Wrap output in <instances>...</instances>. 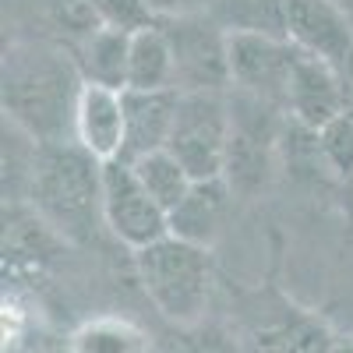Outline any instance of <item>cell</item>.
Wrapping results in <instances>:
<instances>
[{"mask_svg": "<svg viewBox=\"0 0 353 353\" xmlns=\"http://www.w3.org/2000/svg\"><path fill=\"white\" fill-rule=\"evenodd\" d=\"M81 68L46 43H18L4 53V110L36 145L74 141Z\"/></svg>", "mask_w": 353, "mask_h": 353, "instance_id": "cell-1", "label": "cell"}, {"mask_svg": "<svg viewBox=\"0 0 353 353\" xmlns=\"http://www.w3.org/2000/svg\"><path fill=\"white\" fill-rule=\"evenodd\" d=\"M32 201L50 226L68 237H85L103 219V159L78 141L36 145Z\"/></svg>", "mask_w": 353, "mask_h": 353, "instance_id": "cell-2", "label": "cell"}, {"mask_svg": "<svg viewBox=\"0 0 353 353\" xmlns=\"http://www.w3.org/2000/svg\"><path fill=\"white\" fill-rule=\"evenodd\" d=\"M134 269L156 311L173 325H194L209 307L212 265L205 248L163 237L152 248L134 251Z\"/></svg>", "mask_w": 353, "mask_h": 353, "instance_id": "cell-3", "label": "cell"}, {"mask_svg": "<svg viewBox=\"0 0 353 353\" xmlns=\"http://www.w3.org/2000/svg\"><path fill=\"white\" fill-rule=\"evenodd\" d=\"M230 134L233 117L223 92H181L166 152L191 173L194 184L219 181L226 176Z\"/></svg>", "mask_w": 353, "mask_h": 353, "instance_id": "cell-4", "label": "cell"}, {"mask_svg": "<svg viewBox=\"0 0 353 353\" xmlns=\"http://www.w3.org/2000/svg\"><path fill=\"white\" fill-rule=\"evenodd\" d=\"M103 223L131 251L152 248L156 241L170 237L166 209L145 191L134 166L124 159L103 163Z\"/></svg>", "mask_w": 353, "mask_h": 353, "instance_id": "cell-5", "label": "cell"}, {"mask_svg": "<svg viewBox=\"0 0 353 353\" xmlns=\"http://www.w3.org/2000/svg\"><path fill=\"white\" fill-rule=\"evenodd\" d=\"M293 46L265 32H226V68L230 81L251 92L258 103H283L290 85Z\"/></svg>", "mask_w": 353, "mask_h": 353, "instance_id": "cell-6", "label": "cell"}, {"mask_svg": "<svg viewBox=\"0 0 353 353\" xmlns=\"http://www.w3.org/2000/svg\"><path fill=\"white\" fill-rule=\"evenodd\" d=\"M286 43L332 68L353 61V21L339 0H283Z\"/></svg>", "mask_w": 353, "mask_h": 353, "instance_id": "cell-7", "label": "cell"}, {"mask_svg": "<svg viewBox=\"0 0 353 353\" xmlns=\"http://www.w3.org/2000/svg\"><path fill=\"white\" fill-rule=\"evenodd\" d=\"M286 110L301 128H307L314 134L325 124H332L336 117H343L346 113V85L339 78V68L318 61L311 53L293 50Z\"/></svg>", "mask_w": 353, "mask_h": 353, "instance_id": "cell-8", "label": "cell"}, {"mask_svg": "<svg viewBox=\"0 0 353 353\" xmlns=\"http://www.w3.org/2000/svg\"><path fill=\"white\" fill-rule=\"evenodd\" d=\"M176 103L181 92L176 88H163V92H124V163H138L152 152H163L173 134L176 121Z\"/></svg>", "mask_w": 353, "mask_h": 353, "instance_id": "cell-9", "label": "cell"}, {"mask_svg": "<svg viewBox=\"0 0 353 353\" xmlns=\"http://www.w3.org/2000/svg\"><path fill=\"white\" fill-rule=\"evenodd\" d=\"M74 141L96 159H121L124 149V92L85 85L74 113Z\"/></svg>", "mask_w": 353, "mask_h": 353, "instance_id": "cell-10", "label": "cell"}, {"mask_svg": "<svg viewBox=\"0 0 353 353\" xmlns=\"http://www.w3.org/2000/svg\"><path fill=\"white\" fill-rule=\"evenodd\" d=\"M230 184L226 176L219 181H201L188 191V198L170 212V237L176 241H188L209 251L212 241L219 237V226L226 216V205H230Z\"/></svg>", "mask_w": 353, "mask_h": 353, "instance_id": "cell-11", "label": "cell"}, {"mask_svg": "<svg viewBox=\"0 0 353 353\" xmlns=\"http://www.w3.org/2000/svg\"><path fill=\"white\" fill-rule=\"evenodd\" d=\"M339 339L321 318L290 311L269 325L248 332V353H336Z\"/></svg>", "mask_w": 353, "mask_h": 353, "instance_id": "cell-12", "label": "cell"}, {"mask_svg": "<svg viewBox=\"0 0 353 353\" xmlns=\"http://www.w3.org/2000/svg\"><path fill=\"white\" fill-rule=\"evenodd\" d=\"M128 57H131V32L124 28H96L81 36L78 68L85 85H103L113 92H128Z\"/></svg>", "mask_w": 353, "mask_h": 353, "instance_id": "cell-13", "label": "cell"}, {"mask_svg": "<svg viewBox=\"0 0 353 353\" xmlns=\"http://www.w3.org/2000/svg\"><path fill=\"white\" fill-rule=\"evenodd\" d=\"M176 85V53L170 32L159 25L131 32V57H128V88L134 92H163Z\"/></svg>", "mask_w": 353, "mask_h": 353, "instance_id": "cell-14", "label": "cell"}, {"mask_svg": "<svg viewBox=\"0 0 353 353\" xmlns=\"http://www.w3.org/2000/svg\"><path fill=\"white\" fill-rule=\"evenodd\" d=\"M131 166H134V173H138V181L145 184V191H149V194L163 205V209H166V216H170L176 205L188 198V191L194 188L191 173L176 163L166 149L145 156V159H138V163H131Z\"/></svg>", "mask_w": 353, "mask_h": 353, "instance_id": "cell-15", "label": "cell"}, {"mask_svg": "<svg viewBox=\"0 0 353 353\" xmlns=\"http://www.w3.org/2000/svg\"><path fill=\"white\" fill-rule=\"evenodd\" d=\"M71 350L74 353H149L145 336L131 321H117V318H99L81 325L74 332Z\"/></svg>", "mask_w": 353, "mask_h": 353, "instance_id": "cell-16", "label": "cell"}, {"mask_svg": "<svg viewBox=\"0 0 353 353\" xmlns=\"http://www.w3.org/2000/svg\"><path fill=\"white\" fill-rule=\"evenodd\" d=\"M318 149H321V159L339 176H353V113L350 110L318 131Z\"/></svg>", "mask_w": 353, "mask_h": 353, "instance_id": "cell-17", "label": "cell"}, {"mask_svg": "<svg viewBox=\"0 0 353 353\" xmlns=\"http://www.w3.org/2000/svg\"><path fill=\"white\" fill-rule=\"evenodd\" d=\"M99 14V25L124 28V32H138V28L152 25V11L145 8V0H92Z\"/></svg>", "mask_w": 353, "mask_h": 353, "instance_id": "cell-18", "label": "cell"}, {"mask_svg": "<svg viewBox=\"0 0 353 353\" xmlns=\"http://www.w3.org/2000/svg\"><path fill=\"white\" fill-rule=\"evenodd\" d=\"M145 8L159 18H176V21H188V18H201L216 8V0H145Z\"/></svg>", "mask_w": 353, "mask_h": 353, "instance_id": "cell-19", "label": "cell"}, {"mask_svg": "<svg viewBox=\"0 0 353 353\" xmlns=\"http://www.w3.org/2000/svg\"><path fill=\"white\" fill-rule=\"evenodd\" d=\"M339 4H343V11L350 14V21H353V0H339Z\"/></svg>", "mask_w": 353, "mask_h": 353, "instance_id": "cell-20", "label": "cell"}, {"mask_svg": "<svg viewBox=\"0 0 353 353\" xmlns=\"http://www.w3.org/2000/svg\"><path fill=\"white\" fill-rule=\"evenodd\" d=\"M336 353H353V343H339V346H336Z\"/></svg>", "mask_w": 353, "mask_h": 353, "instance_id": "cell-21", "label": "cell"}]
</instances>
